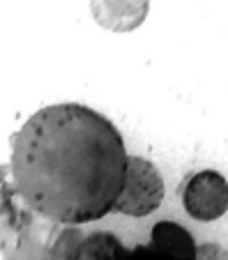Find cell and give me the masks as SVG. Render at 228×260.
<instances>
[{
    "label": "cell",
    "instance_id": "obj_8",
    "mask_svg": "<svg viewBox=\"0 0 228 260\" xmlns=\"http://www.w3.org/2000/svg\"><path fill=\"white\" fill-rule=\"evenodd\" d=\"M115 260H178V258H173V255H169V253H161V251L154 249L152 244H143L132 251H124V253Z\"/></svg>",
    "mask_w": 228,
    "mask_h": 260
},
{
    "label": "cell",
    "instance_id": "obj_6",
    "mask_svg": "<svg viewBox=\"0 0 228 260\" xmlns=\"http://www.w3.org/2000/svg\"><path fill=\"white\" fill-rule=\"evenodd\" d=\"M122 242L111 233H94L79 242L67 260H115L124 253Z\"/></svg>",
    "mask_w": 228,
    "mask_h": 260
},
{
    "label": "cell",
    "instance_id": "obj_1",
    "mask_svg": "<svg viewBox=\"0 0 228 260\" xmlns=\"http://www.w3.org/2000/svg\"><path fill=\"white\" fill-rule=\"evenodd\" d=\"M127 157L109 118L83 104H53L37 111L14 136L12 175L32 210L76 226L113 210Z\"/></svg>",
    "mask_w": 228,
    "mask_h": 260
},
{
    "label": "cell",
    "instance_id": "obj_9",
    "mask_svg": "<svg viewBox=\"0 0 228 260\" xmlns=\"http://www.w3.org/2000/svg\"><path fill=\"white\" fill-rule=\"evenodd\" d=\"M196 260H228V251L217 244L196 246Z\"/></svg>",
    "mask_w": 228,
    "mask_h": 260
},
{
    "label": "cell",
    "instance_id": "obj_4",
    "mask_svg": "<svg viewBox=\"0 0 228 260\" xmlns=\"http://www.w3.org/2000/svg\"><path fill=\"white\" fill-rule=\"evenodd\" d=\"M150 0H90L94 21L111 32L136 30L148 16Z\"/></svg>",
    "mask_w": 228,
    "mask_h": 260
},
{
    "label": "cell",
    "instance_id": "obj_3",
    "mask_svg": "<svg viewBox=\"0 0 228 260\" xmlns=\"http://www.w3.org/2000/svg\"><path fill=\"white\" fill-rule=\"evenodd\" d=\"M184 210L196 221H217L228 210V182L217 171L191 175L182 191Z\"/></svg>",
    "mask_w": 228,
    "mask_h": 260
},
{
    "label": "cell",
    "instance_id": "obj_7",
    "mask_svg": "<svg viewBox=\"0 0 228 260\" xmlns=\"http://www.w3.org/2000/svg\"><path fill=\"white\" fill-rule=\"evenodd\" d=\"M83 240V235H81L79 231H64L62 235L58 237V242H55L53 251H51V255H53V260H67L70 258V253L79 246V242Z\"/></svg>",
    "mask_w": 228,
    "mask_h": 260
},
{
    "label": "cell",
    "instance_id": "obj_2",
    "mask_svg": "<svg viewBox=\"0 0 228 260\" xmlns=\"http://www.w3.org/2000/svg\"><path fill=\"white\" fill-rule=\"evenodd\" d=\"M164 201V177L148 159L127 157L124 184L113 210L127 216H148Z\"/></svg>",
    "mask_w": 228,
    "mask_h": 260
},
{
    "label": "cell",
    "instance_id": "obj_5",
    "mask_svg": "<svg viewBox=\"0 0 228 260\" xmlns=\"http://www.w3.org/2000/svg\"><path fill=\"white\" fill-rule=\"evenodd\" d=\"M150 244L161 253H169L178 260H196V242L182 226L173 221H159L152 228Z\"/></svg>",
    "mask_w": 228,
    "mask_h": 260
}]
</instances>
